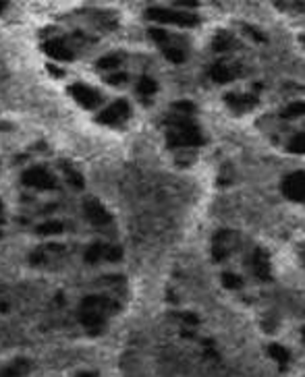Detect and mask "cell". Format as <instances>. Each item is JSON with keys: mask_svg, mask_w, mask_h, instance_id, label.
I'll return each instance as SVG.
<instances>
[{"mask_svg": "<svg viewBox=\"0 0 305 377\" xmlns=\"http://www.w3.org/2000/svg\"><path fill=\"white\" fill-rule=\"evenodd\" d=\"M156 91V83L152 79L144 77L142 81H139V93H144V96H150V93H154Z\"/></svg>", "mask_w": 305, "mask_h": 377, "instance_id": "8fae6325", "label": "cell"}, {"mask_svg": "<svg viewBox=\"0 0 305 377\" xmlns=\"http://www.w3.org/2000/svg\"><path fill=\"white\" fill-rule=\"evenodd\" d=\"M121 64V56L119 54H110V56H104L98 61V66L100 68H106V70H114V68H119Z\"/></svg>", "mask_w": 305, "mask_h": 377, "instance_id": "9c48e42d", "label": "cell"}, {"mask_svg": "<svg viewBox=\"0 0 305 377\" xmlns=\"http://www.w3.org/2000/svg\"><path fill=\"white\" fill-rule=\"evenodd\" d=\"M27 371V363L25 361H17L15 365H10V367H6L2 371V377H19Z\"/></svg>", "mask_w": 305, "mask_h": 377, "instance_id": "ba28073f", "label": "cell"}, {"mask_svg": "<svg viewBox=\"0 0 305 377\" xmlns=\"http://www.w3.org/2000/svg\"><path fill=\"white\" fill-rule=\"evenodd\" d=\"M63 168H65V176H67L69 185L75 187V188H83V179H81V174L75 168H71L69 164H63Z\"/></svg>", "mask_w": 305, "mask_h": 377, "instance_id": "52a82bcc", "label": "cell"}, {"mask_svg": "<svg viewBox=\"0 0 305 377\" xmlns=\"http://www.w3.org/2000/svg\"><path fill=\"white\" fill-rule=\"evenodd\" d=\"M104 255H106V259H110V261H116V259H121V249H108Z\"/></svg>", "mask_w": 305, "mask_h": 377, "instance_id": "7c38bea8", "label": "cell"}, {"mask_svg": "<svg viewBox=\"0 0 305 377\" xmlns=\"http://www.w3.org/2000/svg\"><path fill=\"white\" fill-rule=\"evenodd\" d=\"M8 311V305L4 301H0V313H6Z\"/></svg>", "mask_w": 305, "mask_h": 377, "instance_id": "2e32d148", "label": "cell"}, {"mask_svg": "<svg viewBox=\"0 0 305 377\" xmlns=\"http://www.w3.org/2000/svg\"><path fill=\"white\" fill-rule=\"evenodd\" d=\"M85 214H87L89 222H93V224H106V222H110L108 211L104 209L98 201H93V199H87V201H85Z\"/></svg>", "mask_w": 305, "mask_h": 377, "instance_id": "5b68a950", "label": "cell"}, {"mask_svg": "<svg viewBox=\"0 0 305 377\" xmlns=\"http://www.w3.org/2000/svg\"><path fill=\"white\" fill-rule=\"evenodd\" d=\"M48 70H50V75H54V77H63V70L56 68L54 64H48Z\"/></svg>", "mask_w": 305, "mask_h": 377, "instance_id": "9a60e30c", "label": "cell"}, {"mask_svg": "<svg viewBox=\"0 0 305 377\" xmlns=\"http://www.w3.org/2000/svg\"><path fill=\"white\" fill-rule=\"evenodd\" d=\"M29 261H31V263H40V261H44V255H42L40 251H33L31 257H29Z\"/></svg>", "mask_w": 305, "mask_h": 377, "instance_id": "5bb4252c", "label": "cell"}, {"mask_svg": "<svg viewBox=\"0 0 305 377\" xmlns=\"http://www.w3.org/2000/svg\"><path fill=\"white\" fill-rule=\"evenodd\" d=\"M69 93L81 104V106H85V108H93V106H98L100 104V96L96 91H93L91 87L87 85H81V83H75L69 87Z\"/></svg>", "mask_w": 305, "mask_h": 377, "instance_id": "7a4b0ae2", "label": "cell"}, {"mask_svg": "<svg viewBox=\"0 0 305 377\" xmlns=\"http://www.w3.org/2000/svg\"><path fill=\"white\" fill-rule=\"evenodd\" d=\"M4 6H6V2H0V13H2V10H4Z\"/></svg>", "mask_w": 305, "mask_h": 377, "instance_id": "e0dca14e", "label": "cell"}, {"mask_svg": "<svg viewBox=\"0 0 305 377\" xmlns=\"http://www.w3.org/2000/svg\"><path fill=\"white\" fill-rule=\"evenodd\" d=\"M127 114H129L127 102H114L110 108H106V110H104V112L98 116V121H100V123H116V121H123Z\"/></svg>", "mask_w": 305, "mask_h": 377, "instance_id": "277c9868", "label": "cell"}, {"mask_svg": "<svg viewBox=\"0 0 305 377\" xmlns=\"http://www.w3.org/2000/svg\"><path fill=\"white\" fill-rule=\"evenodd\" d=\"M125 79H127V77H125L123 73H114V75H110V77H108V81H110L112 85H119V83H123Z\"/></svg>", "mask_w": 305, "mask_h": 377, "instance_id": "4fadbf2b", "label": "cell"}, {"mask_svg": "<svg viewBox=\"0 0 305 377\" xmlns=\"http://www.w3.org/2000/svg\"><path fill=\"white\" fill-rule=\"evenodd\" d=\"M0 211H2V201H0Z\"/></svg>", "mask_w": 305, "mask_h": 377, "instance_id": "d6986e66", "label": "cell"}, {"mask_svg": "<svg viewBox=\"0 0 305 377\" xmlns=\"http://www.w3.org/2000/svg\"><path fill=\"white\" fill-rule=\"evenodd\" d=\"M0 237H2V232H0Z\"/></svg>", "mask_w": 305, "mask_h": 377, "instance_id": "ffe728a7", "label": "cell"}, {"mask_svg": "<svg viewBox=\"0 0 305 377\" xmlns=\"http://www.w3.org/2000/svg\"><path fill=\"white\" fill-rule=\"evenodd\" d=\"M0 128H10V126L8 125H0Z\"/></svg>", "mask_w": 305, "mask_h": 377, "instance_id": "ac0fdd59", "label": "cell"}, {"mask_svg": "<svg viewBox=\"0 0 305 377\" xmlns=\"http://www.w3.org/2000/svg\"><path fill=\"white\" fill-rule=\"evenodd\" d=\"M36 232L42 234V237H56V234L63 232V224L56 222V220H46L36 228Z\"/></svg>", "mask_w": 305, "mask_h": 377, "instance_id": "8992f818", "label": "cell"}, {"mask_svg": "<svg viewBox=\"0 0 305 377\" xmlns=\"http://www.w3.org/2000/svg\"><path fill=\"white\" fill-rule=\"evenodd\" d=\"M21 183L25 187H31V188H40V191H50V188L56 187V179L42 166L27 168L21 174Z\"/></svg>", "mask_w": 305, "mask_h": 377, "instance_id": "6da1fadb", "label": "cell"}, {"mask_svg": "<svg viewBox=\"0 0 305 377\" xmlns=\"http://www.w3.org/2000/svg\"><path fill=\"white\" fill-rule=\"evenodd\" d=\"M104 253H106V249H104L102 245H91L89 249H87V253H85V259L93 263V261H98V259H100Z\"/></svg>", "mask_w": 305, "mask_h": 377, "instance_id": "30bf717a", "label": "cell"}, {"mask_svg": "<svg viewBox=\"0 0 305 377\" xmlns=\"http://www.w3.org/2000/svg\"><path fill=\"white\" fill-rule=\"evenodd\" d=\"M44 52L48 56H52V58H56V61H71L73 58V50L69 48V46L65 44V40H61V38L44 42Z\"/></svg>", "mask_w": 305, "mask_h": 377, "instance_id": "3957f363", "label": "cell"}]
</instances>
